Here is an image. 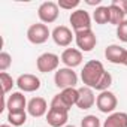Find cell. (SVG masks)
<instances>
[{
    "label": "cell",
    "instance_id": "cell-15",
    "mask_svg": "<svg viewBox=\"0 0 127 127\" xmlns=\"http://www.w3.org/2000/svg\"><path fill=\"white\" fill-rule=\"evenodd\" d=\"M78 91H79V97H78L76 106H78L79 109H82V111L93 108L94 103H96V99H97V97L94 96V93H93V88L84 85V87L78 88Z\"/></svg>",
    "mask_w": 127,
    "mask_h": 127
},
{
    "label": "cell",
    "instance_id": "cell-23",
    "mask_svg": "<svg viewBox=\"0 0 127 127\" xmlns=\"http://www.w3.org/2000/svg\"><path fill=\"white\" fill-rule=\"evenodd\" d=\"M100 120L96 115H85L81 120V127H100Z\"/></svg>",
    "mask_w": 127,
    "mask_h": 127
},
{
    "label": "cell",
    "instance_id": "cell-31",
    "mask_svg": "<svg viewBox=\"0 0 127 127\" xmlns=\"http://www.w3.org/2000/svg\"><path fill=\"white\" fill-rule=\"evenodd\" d=\"M124 66H127V58H126V63H124Z\"/></svg>",
    "mask_w": 127,
    "mask_h": 127
},
{
    "label": "cell",
    "instance_id": "cell-20",
    "mask_svg": "<svg viewBox=\"0 0 127 127\" xmlns=\"http://www.w3.org/2000/svg\"><path fill=\"white\" fill-rule=\"evenodd\" d=\"M109 14H111V24H114V26H120L123 21H126V14L118 8V6H115L114 3H111L109 5Z\"/></svg>",
    "mask_w": 127,
    "mask_h": 127
},
{
    "label": "cell",
    "instance_id": "cell-14",
    "mask_svg": "<svg viewBox=\"0 0 127 127\" xmlns=\"http://www.w3.org/2000/svg\"><path fill=\"white\" fill-rule=\"evenodd\" d=\"M48 103L43 97H33L32 100H29V105H27V114L34 117V118H39V117H43L48 114Z\"/></svg>",
    "mask_w": 127,
    "mask_h": 127
},
{
    "label": "cell",
    "instance_id": "cell-19",
    "mask_svg": "<svg viewBox=\"0 0 127 127\" xmlns=\"http://www.w3.org/2000/svg\"><path fill=\"white\" fill-rule=\"evenodd\" d=\"M93 20L103 26V24H108L111 23V14H109V6H97L96 11L93 12Z\"/></svg>",
    "mask_w": 127,
    "mask_h": 127
},
{
    "label": "cell",
    "instance_id": "cell-26",
    "mask_svg": "<svg viewBox=\"0 0 127 127\" xmlns=\"http://www.w3.org/2000/svg\"><path fill=\"white\" fill-rule=\"evenodd\" d=\"M49 108H54V109H60V111H66V112H69V108L66 106V103H64V102L61 100L60 94H55V96L52 97Z\"/></svg>",
    "mask_w": 127,
    "mask_h": 127
},
{
    "label": "cell",
    "instance_id": "cell-10",
    "mask_svg": "<svg viewBox=\"0 0 127 127\" xmlns=\"http://www.w3.org/2000/svg\"><path fill=\"white\" fill-rule=\"evenodd\" d=\"M17 87L24 93H33L40 88V79L33 73H24L18 76Z\"/></svg>",
    "mask_w": 127,
    "mask_h": 127
},
{
    "label": "cell",
    "instance_id": "cell-11",
    "mask_svg": "<svg viewBox=\"0 0 127 127\" xmlns=\"http://www.w3.org/2000/svg\"><path fill=\"white\" fill-rule=\"evenodd\" d=\"M105 57L109 63H112V64H124L126 63V58H127V49L120 46V45H109L106 46L105 49Z\"/></svg>",
    "mask_w": 127,
    "mask_h": 127
},
{
    "label": "cell",
    "instance_id": "cell-25",
    "mask_svg": "<svg viewBox=\"0 0 127 127\" xmlns=\"http://www.w3.org/2000/svg\"><path fill=\"white\" fill-rule=\"evenodd\" d=\"M79 0H58V8L60 9H66V11H72L75 8L79 6Z\"/></svg>",
    "mask_w": 127,
    "mask_h": 127
},
{
    "label": "cell",
    "instance_id": "cell-17",
    "mask_svg": "<svg viewBox=\"0 0 127 127\" xmlns=\"http://www.w3.org/2000/svg\"><path fill=\"white\" fill-rule=\"evenodd\" d=\"M103 127H127V114L126 112L109 114L103 123Z\"/></svg>",
    "mask_w": 127,
    "mask_h": 127
},
{
    "label": "cell",
    "instance_id": "cell-16",
    "mask_svg": "<svg viewBox=\"0 0 127 127\" xmlns=\"http://www.w3.org/2000/svg\"><path fill=\"white\" fill-rule=\"evenodd\" d=\"M67 120H69V112H66V111L49 108V111L46 114V121L51 127H64Z\"/></svg>",
    "mask_w": 127,
    "mask_h": 127
},
{
    "label": "cell",
    "instance_id": "cell-28",
    "mask_svg": "<svg viewBox=\"0 0 127 127\" xmlns=\"http://www.w3.org/2000/svg\"><path fill=\"white\" fill-rule=\"evenodd\" d=\"M111 3H114L115 6H118V8L127 15V0H112Z\"/></svg>",
    "mask_w": 127,
    "mask_h": 127
},
{
    "label": "cell",
    "instance_id": "cell-4",
    "mask_svg": "<svg viewBox=\"0 0 127 127\" xmlns=\"http://www.w3.org/2000/svg\"><path fill=\"white\" fill-rule=\"evenodd\" d=\"M60 57L54 52H43L37 57L36 60V67L42 73H49V72H57L58 64H60Z\"/></svg>",
    "mask_w": 127,
    "mask_h": 127
},
{
    "label": "cell",
    "instance_id": "cell-2",
    "mask_svg": "<svg viewBox=\"0 0 127 127\" xmlns=\"http://www.w3.org/2000/svg\"><path fill=\"white\" fill-rule=\"evenodd\" d=\"M54 82L58 88L64 90V88H75L78 84V75L73 72V69L69 67H60L55 75H54Z\"/></svg>",
    "mask_w": 127,
    "mask_h": 127
},
{
    "label": "cell",
    "instance_id": "cell-1",
    "mask_svg": "<svg viewBox=\"0 0 127 127\" xmlns=\"http://www.w3.org/2000/svg\"><path fill=\"white\" fill-rule=\"evenodd\" d=\"M105 73L106 70L99 60H90L84 64V69L81 70V79L85 87H90L94 90Z\"/></svg>",
    "mask_w": 127,
    "mask_h": 127
},
{
    "label": "cell",
    "instance_id": "cell-8",
    "mask_svg": "<svg viewBox=\"0 0 127 127\" xmlns=\"http://www.w3.org/2000/svg\"><path fill=\"white\" fill-rule=\"evenodd\" d=\"M58 14H60V8L54 2H43L37 9V17H39L40 23H43V24H51V23L57 21Z\"/></svg>",
    "mask_w": 127,
    "mask_h": 127
},
{
    "label": "cell",
    "instance_id": "cell-13",
    "mask_svg": "<svg viewBox=\"0 0 127 127\" xmlns=\"http://www.w3.org/2000/svg\"><path fill=\"white\" fill-rule=\"evenodd\" d=\"M27 100H26V96L21 93V91H17V93H12L8 100H6V109L8 112H23L27 109Z\"/></svg>",
    "mask_w": 127,
    "mask_h": 127
},
{
    "label": "cell",
    "instance_id": "cell-29",
    "mask_svg": "<svg viewBox=\"0 0 127 127\" xmlns=\"http://www.w3.org/2000/svg\"><path fill=\"white\" fill-rule=\"evenodd\" d=\"M100 2L102 0H87V5H91V6H94V5H100Z\"/></svg>",
    "mask_w": 127,
    "mask_h": 127
},
{
    "label": "cell",
    "instance_id": "cell-9",
    "mask_svg": "<svg viewBox=\"0 0 127 127\" xmlns=\"http://www.w3.org/2000/svg\"><path fill=\"white\" fill-rule=\"evenodd\" d=\"M51 37L55 42V45L66 48L72 43V40L75 39V33H72V30L66 26H57L52 32H51Z\"/></svg>",
    "mask_w": 127,
    "mask_h": 127
},
{
    "label": "cell",
    "instance_id": "cell-3",
    "mask_svg": "<svg viewBox=\"0 0 127 127\" xmlns=\"http://www.w3.org/2000/svg\"><path fill=\"white\" fill-rule=\"evenodd\" d=\"M51 37V32L46 24L43 23H36L32 24L27 30V39L33 45H42Z\"/></svg>",
    "mask_w": 127,
    "mask_h": 127
},
{
    "label": "cell",
    "instance_id": "cell-21",
    "mask_svg": "<svg viewBox=\"0 0 127 127\" xmlns=\"http://www.w3.org/2000/svg\"><path fill=\"white\" fill-rule=\"evenodd\" d=\"M8 121L14 127H21L27 121V112L26 111H23V112H8Z\"/></svg>",
    "mask_w": 127,
    "mask_h": 127
},
{
    "label": "cell",
    "instance_id": "cell-24",
    "mask_svg": "<svg viewBox=\"0 0 127 127\" xmlns=\"http://www.w3.org/2000/svg\"><path fill=\"white\" fill-rule=\"evenodd\" d=\"M12 64V57L8 52H0V72H6Z\"/></svg>",
    "mask_w": 127,
    "mask_h": 127
},
{
    "label": "cell",
    "instance_id": "cell-12",
    "mask_svg": "<svg viewBox=\"0 0 127 127\" xmlns=\"http://www.w3.org/2000/svg\"><path fill=\"white\" fill-rule=\"evenodd\" d=\"M61 63L69 69H73L82 63V52L76 48H66L61 52Z\"/></svg>",
    "mask_w": 127,
    "mask_h": 127
},
{
    "label": "cell",
    "instance_id": "cell-22",
    "mask_svg": "<svg viewBox=\"0 0 127 127\" xmlns=\"http://www.w3.org/2000/svg\"><path fill=\"white\" fill-rule=\"evenodd\" d=\"M0 82H2V88H3V94H8L14 85H17V82L14 81V78L8 73V72H2L0 73Z\"/></svg>",
    "mask_w": 127,
    "mask_h": 127
},
{
    "label": "cell",
    "instance_id": "cell-18",
    "mask_svg": "<svg viewBox=\"0 0 127 127\" xmlns=\"http://www.w3.org/2000/svg\"><path fill=\"white\" fill-rule=\"evenodd\" d=\"M60 97H61V100H63V102L66 103V106L70 109L73 105H76V103H78L79 91H78V88H64V90H61Z\"/></svg>",
    "mask_w": 127,
    "mask_h": 127
},
{
    "label": "cell",
    "instance_id": "cell-5",
    "mask_svg": "<svg viewBox=\"0 0 127 127\" xmlns=\"http://www.w3.org/2000/svg\"><path fill=\"white\" fill-rule=\"evenodd\" d=\"M69 21L72 24L73 33L82 32V30H90L91 29V17L85 9H76L70 14Z\"/></svg>",
    "mask_w": 127,
    "mask_h": 127
},
{
    "label": "cell",
    "instance_id": "cell-32",
    "mask_svg": "<svg viewBox=\"0 0 127 127\" xmlns=\"http://www.w3.org/2000/svg\"><path fill=\"white\" fill-rule=\"evenodd\" d=\"M64 127H75V126H64Z\"/></svg>",
    "mask_w": 127,
    "mask_h": 127
},
{
    "label": "cell",
    "instance_id": "cell-6",
    "mask_svg": "<svg viewBox=\"0 0 127 127\" xmlns=\"http://www.w3.org/2000/svg\"><path fill=\"white\" fill-rule=\"evenodd\" d=\"M75 42L79 48V51L82 52H90L94 49L96 43H97V37L94 34V32L90 30H82V32H76L75 33Z\"/></svg>",
    "mask_w": 127,
    "mask_h": 127
},
{
    "label": "cell",
    "instance_id": "cell-30",
    "mask_svg": "<svg viewBox=\"0 0 127 127\" xmlns=\"http://www.w3.org/2000/svg\"><path fill=\"white\" fill-rule=\"evenodd\" d=\"M0 127H14V126H11V124H2Z\"/></svg>",
    "mask_w": 127,
    "mask_h": 127
},
{
    "label": "cell",
    "instance_id": "cell-27",
    "mask_svg": "<svg viewBox=\"0 0 127 127\" xmlns=\"http://www.w3.org/2000/svg\"><path fill=\"white\" fill-rule=\"evenodd\" d=\"M117 37H118L121 42H126V43H127V20L123 21V23L117 27Z\"/></svg>",
    "mask_w": 127,
    "mask_h": 127
},
{
    "label": "cell",
    "instance_id": "cell-7",
    "mask_svg": "<svg viewBox=\"0 0 127 127\" xmlns=\"http://www.w3.org/2000/svg\"><path fill=\"white\" fill-rule=\"evenodd\" d=\"M117 105H118L117 96H115L112 91H109V90L102 91V93L97 96V99H96V106H97V109H99L100 112H103V114H114Z\"/></svg>",
    "mask_w": 127,
    "mask_h": 127
}]
</instances>
